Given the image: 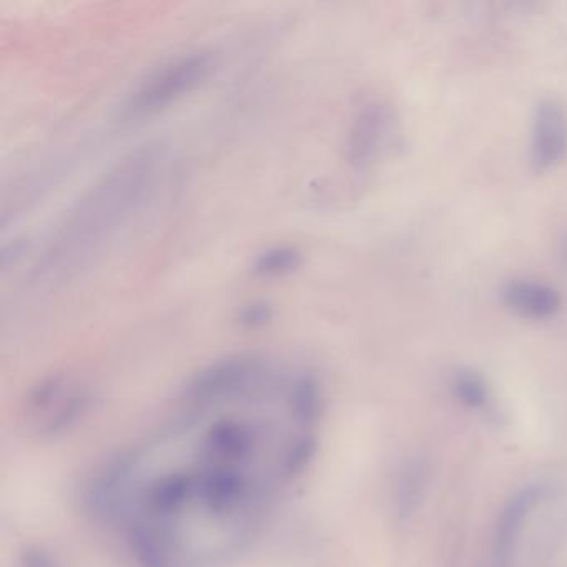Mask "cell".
Returning <instances> with one entry per match:
<instances>
[{
	"instance_id": "6da1fadb",
	"label": "cell",
	"mask_w": 567,
	"mask_h": 567,
	"mask_svg": "<svg viewBox=\"0 0 567 567\" xmlns=\"http://www.w3.org/2000/svg\"><path fill=\"white\" fill-rule=\"evenodd\" d=\"M320 418L310 373L217 361L100 474L92 504L140 567L227 566L305 473Z\"/></svg>"
},
{
	"instance_id": "7a4b0ae2",
	"label": "cell",
	"mask_w": 567,
	"mask_h": 567,
	"mask_svg": "<svg viewBox=\"0 0 567 567\" xmlns=\"http://www.w3.org/2000/svg\"><path fill=\"white\" fill-rule=\"evenodd\" d=\"M163 167L160 145H145L120 158L60 220L37 263L39 277L67 280L109 250L152 200Z\"/></svg>"
},
{
	"instance_id": "3957f363",
	"label": "cell",
	"mask_w": 567,
	"mask_h": 567,
	"mask_svg": "<svg viewBox=\"0 0 567 567\" xmlns=\"http://www.w3.org/2000/svg\"><path fill=\"white\" fill-rule=\"evenodd\" d=\"M217 67L210 50H190L158 65L130 92L120 109L125 122L148 119L200 89Z\"/></svg>"
},
{
	"instance_id": "277c9868",
	"label": "cell",
	"mask_w": 567,
	"mask_h": 567,
	"mask_svg": "<svg viewBox=\"0 0 567 567\" xmlns=\"http://www.w3.org/2000/svg\"><path fill=\"white\" fill-rule=\"evenodd\" d=\"M539 498H541V489L528 486L518 491L508 503L504 504L494 526L488 567H511L524 523Z\"/></svg>"
},
{
	"instance_id": "5b68a950",
	"label": "cell",
	"mask_w": 567,
	"mask_h": 567,
	"mask_svg": "<svg viewBox=\"0 0 567 567\" xmlns=\"http://www.w3.org/2000/svg\"><path fill=\"white\" fill-rule=\"evenodd\" d=\"M533 165L539 172L549 170L563 158L567 147V119L556 100L538 105L533 127Z\"/></svg>"
},
{
	"instance_id": "8992f818",
	"label": "cell",
	"mask_w": 567,
	"mask_h": 567,
	"mask_svg": "<svg viewBox=\"0 0 567 567\" xmlns=\"http://www.w3.org/2000/svg\"><path fill=\"white\" fill-rule=\"evenodd\" d=\"M386 119L378 107H366L351 125L348 139V160L355 167H363L375 158L385 137Z\"/></svg>"
},
{
	"instance_id": "52a82bcc",
	"label": "cell",
	"mask_w": 567,
	"mask_h": 567,
	"mask_svg": "<svg viewBox=\"0 0 567 567\" xmlns=\"http://www.w3.org/2000/svg\"><path fill=\"white\" fill-rule=\"evenodd\" d=\"M504 300L513 310L529 318H548L558 311L561 300L551 286L534 280H514L504 288Z\"/></svg>"
},
{
	"instance_id": "ba28073f",
	"label": "cell",
	"mask_w": 567,
	"mask_h": 567,
	"mask_svg": "<svg viewBox=\"0 0 567 567\" xmlns=\"http://www.w3.org/2000/svg\"><path fill=\"white\" fill-rule=\"evenodd\" d=\"M429 481V464L426 459L416 456L401 469L396 489V509L401 518H410L420 508L425 498Z\"/></svg>"
},
{
	"instance_id": "9c48e42d",
	"label": "cell",
	"mask_w": 567,
	"mask_h": 567,
	"mask_svg": "<svg viewBox=\"0 0 567 567\" xmlns=\"http://www.w3.org/2000/svg\"><path fill=\"white\" fill-rule=\"evenodd\" d=\"M303 257L293 245H273L253 258L252 272L255 277L278 278L290 275L300 268Z\"/></svg>"
},
{
	"instance_id": "30bf717a",
	"label": "cell",
	"mask_w": 567,
	"mask_h": 567,
	"mask_svg": "<svg viewBox=\"0 0 567 567\" xmlns=\"http://www.w3.org/2000/svg\"><path fill=\"white\" fill-rule=\"evenodd\" d=\"M453 393L461 405L483 410L488 405L489 391L483 378L471 370H461L453 378Z\"/></svg>"
},
{
	"instance_id": "8fae6325",
	"label": "cell",
	"mask_w": 567,
	"mask_h": 567,
	"mask_svg": "<svg viewBox=\"0 0 567 567\" xmlns=\"http://www.w3.org/2000/svg\"><path fill=\"white\" fill-rule=\"evenodd\" d=\"M272 316L273 308L267 301H252L238 310V321L247 328L267 325L268 321L272 320Z\"/></svg>"
}]
</instances>
